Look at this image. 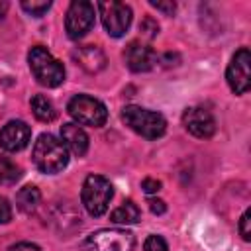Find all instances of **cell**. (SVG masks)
Listing matches in <instances>:
<instances>
[{"instance_id": "1", "label": "cell", "mask_w": 251, "mask_h": 251, "mask_svg": "<svg viewBox=\"0 0 251 251\" xmlns=\"http://www.w3.org/2000/svg\"><path fill=\"white\" fill-rule=\"evenodd\" d=\"M31 159H33V165L41 173L55 175V173H59L67 167L69 151L63 145V141L59 137H55L53 133H41L37 137V141L33 143Z\"/></svg>"}, {"instance_id": "2", "label": "cell", "mask_w": 251, "mask_h": 251, "mask_svg": "<svg viewBox=\"0 0 251 251\" xmlns=\"http://www.w3.org/2000/svg\"><path fill=\"white\" fill-rule=\"evenodd\" d=\"M27 63H29V71L33 73L35 80L47 88H55L59 84H63L65 80V67L59 59H55L47 47L43 45H35L29 49L27 53Z\"/></svg>"}, {"instance_id": "3", "label": "cell", "mask_w": 251, "mask_h": 251, "mask_svg": "<svg viewBox=\"0 0 251 251\" xmlns=\"http://www.w3.org/2000/svg\"><path fill=\"white\" fill-rule=\"evenodd\" d=\"M122 120L129 129H133L137 135L145 139H157L167 131V120L163 114L155 110H147L143 106L129 104L122 110Z\"/></svg>"}, {"instance_id": "4", "label": "cell", "mask_w": 251, "mask_h": 251, "mask_svg": "<svg viewBox=\"0 0 251 251\" xmlns=\"http://www.w3.org/2000/svg\"><path fill=\"white\" fill-rule=\"evenodd\" d=\"M135 235L120 227H102L86 235L80 243L82 251H133Z\"/></svg>"}, {"instance_id": "5", "label": "cell", "mask_w": 251, "mask_h": 251, "mask_svg": "<svg viewBox=\"0 0 251 251\" xmlns=\"http://www.w3.org/2000/svg\"><path fill=\"white\" fill-rule=\"evenodd\" d=\"M114 196V188L110 184V180L102 175H88L82 182V190H80V200L84 210L98 218L102 214H106L110 200Z\"/></svg>"}, {"instance_id": "6", "label": "cell", "mask_w": 251, "mask_h": 251, "mask_svg": "<svg viewBox=\"0 0 251 251\" xmlns=\"http://www.w3.org/2000/svg\"><path fill=\"white\" fill-rule=\"evenodd\" d=\"M67 112L76 124L90 126V127H100L108 120V110H106L104 102H100L98 98L88 96V94L73 96L67 104Z\"/></svg>"}, {"instance_id": "7", "label": "cell", "mask_w": 251, "mask_h": 251, "mask_svg": "<svg viewBox=\"0 0 251 251\" xmlns=\"http://www.w3.org/2000/svg\"><path fill=\"white\" fill-rule=\"evenodd\" d=\"M104 29L112 37H122L131 24V8L126 2H100L98 4Z\"/></svg>"}, {"instance_id": "8", "label": "cell", "mask_w": 251, "mask_h": 251, "mask_svg": "<svg viewBox=\"0 0 251 251\" xmlns=\"http://www.w3.org/2000/svg\"><path fill=\"white\" fill-rule=\"evenodd\" d=\"M94 25V4L88 0H75L65 16V29L71 39L84 37Z\"/></svg>"}, {"instance_id": "9", "label": "cell", "mask_w": 251, "mask_h": 251, "mask_svg": "<svg viewBox=\"0 0 251 251\" xmlns=\"http://www.w3.org/2000/svg\"><path fill=\"white\" fill-rule=\"evenodd\" d=\"M249 63H251V55L247 47H241L235 51V55L231 57L227 71H226V78L229 88L235 94H245L249 90Z\"/></svg>"}, {"instance_id": "10", "label": "cell", "mask_w": 251, "mask_h": 251, "mask_svg": "<svg viewBox=\"0 0 251 251\" xmlns=\"http://www.w3.org/2000/svg\"><path fill=\"white\" fill-rule=\"evenodd\" d=\"M182 124L186 131L198 139H208L216 133V120L210 110L202 106H190L182 114Z\"/></svg>"}, {"instance_id": "11", "label": "cell", "mask_w": 251, "mask_h": 251, "mask_svg": "<svg viewBox=\"0 0 251 251\" xmlns=\"http://www.w3.org/2000/svg\"><path fill=\"white\" fill-rule=\"evenodd\" d=\"M157 53L153 51V47H149L147 43L141 41H131L126 51H124V61L127 65L129 71L133 73H147L157 65Z\"/></svg>"}, {"instance_id": "12", "label": "cell", "mask_w": 251, "mask_h": 251, "mask_svg": "<svg viewBox=\"0 0 251 251\" xmlns=\"http://www.w3.org/2000/svg\"><path fill=\"white\" fill-rule=\"evenodd\" d=\"M29 139H31V129L22 120H10L0 129V147L8 153L22 151L24 147H27Z\"/></svg>"}, {"instance_id": "13", "label": "cell", "mask_w": 251, "mask_h": 251, "mask_svg": "<svg viewBox=\"0 0 251 251\" xmlns=\"http://www.w3.org/2000/svg\"><path fill=\"white\" fill-rule=\"evenodd\" d=\"M61 141L75 157H84L88 151V135L78 124H63L61 126Z\"/></svg>"}, {"instance_id": "14", "label": "cell", "mask_w": 251, "mask_h": 251, "mask_svg": "<svg viewBox=\"0 0 251 251\" xmlns=\"http://www.w3.org/2000/svg\"><path fill=\"white\" fill-rule=\"evenodd\" d=\"M73 57L86 73H98L106 65V55L96 45H82L73 53Z\"/></svg>"}, {"instance_id": "15", "label": "cell", "mask_w": 251, "mask_h": 251, "mask_svg": "<svg viewBox=\"0 0 251 251\" xmlns=\"http://www.w3.org/2000/svg\"><path fill=\"white\" fill-rule=\"evenodd\" d=\"M39 200H41V192H39V188L33 186V184H25V186L20 188L18 194H16V206H18V210H22L24 214L35 212V208L39 206Z\"/></svg>"}, {"instance_id": "16", "label": "cell", "mask_w": 251, "mask_h": 251, "mask_svg": "<svg viewBox=\"0 0 251 251\" xmlns=\"http://www.w3.org/2000/svg\"><path fill=\"white\" fill-rule=\"evenodd\" d=\"M141 218V210L137 208V204L133 200H127L124 204H120L112 214H110V220L114 224H120V226H129V224H137Z\"/></svg>"}, {"instance_id": "17", "label": "cell", "mask_w": 251, "mask_h": 251, "mask_svg": "<svg viewBox=\"0 0 251 251\" xmlns=\"http://www.w3.org/2000/svg\"><path fill=\"white\" fill-rule=\"evenodd\" d=\"M31 112L39 122H47V124L57 118V110H55L53 102L43 94H35L31 98Z\"/></svg>"}, {"instance_id": "18", "label": "cell", "mask_w": 251, "mask_h": 251, "mask_svg": "<svg viewBox=\"0 0 251 251\" xmlns=\"http://www.w3.org/2000/svg\"><path fill=\"white\" fill-rule=\"evenodd\" d=\"M22 176V169L16 161H12L10 157H0V184L2 186H12L20 180Z\"/></svg>"}, {"instance_id": "19", "label": "cell", "mask_w": 251, "mask_h": 251, "mask_svg": "<svg viewBox=\"0 0 251 251\" xmlns=\"http://www.w3.org/2000/svg\"><path fill=\"white\" fill-rule=\"evenodd\" d=\"M22 8H24L29 16L39 18V16H43V14L51 8V2H49V0H41V2H37V0H24V2H22Z\"/></svg>"}, {"instance_id": "20", "label": "cell", "mask_w": 251, "mask_h": 251, "mask_svg": "<svg viewBox=\"0 0 251 251\" xmlns=\"http://www.w3.org/2000/svg\"><path fill=\"white\" fill-rule=\"evenodd\" d=\"M143 251H169V245L161 235H149L143 243Z\"/></svg>"}, {"instance_id": "21", "label": "cell", "mask_w": 251, "mask_h": 251, "mask_svg": "<svg viewBox=\"0 0 251 251\" xmlns=\"http://www.w3.org/2000/svg\"><path fill=\"white\" fill-rule=\"evenodd\" d=\"M249 224H251V210L247 208L243 214H241V218H239V235L245 239V241H249L251 239V227H249Z\"/></svg>"}, {"instance_id": "22", "label": "cell", "mask_w": 251, "mask_h": 251, "mask_svg": "<svg viewBox=\"0 0 251 251\" xmlns=\"http://www.w3.org/2000/svg\"><path fill=\"white\" fill-rule=\"evenodd\" d=\"M10 220H12V206L4 196H0V224H8Z\"/></svg>"}, {"instance_id": "23", "label": "cell", "mask_w": 251, "mask_h": 251, "mask_svg": "<svg viewBox=\"0 0 251 251\" xmlns=\"http://www.w3.org/2000/svg\"><path fill=\"white\" fill-rule=\"evenodd\" d=\"M141 188H143L145 194H155V192L161 190V182L157 178H143L141 180Z\"/></svg>"}, {"instance_id": "24", "label": "cell", "mask_w": 251, "mask_h": 251, "mask_svg": "<svg viewBox=\"0 0 251 251\" xmlns=\"http://www.w3.org/2000/svg\"><path fill=\"white\" fill-rule=\"evenodd\" d=\"M139 29H141V31H145V35H147V37H153V35H157V33H159V25H157L151 18H145V20H143V24L139 25Z\"/></svg>"}, {"instance_id": "25", "label": "cell", "mask_w": 251, "mask_h": 251, "mask_svg": "<svg viewBox=\"0 0 251 251\" xmlns=\"http://www.w3.org/2000/svg\"><path fill=\"white\" fill-rule=\"evenodd\" d=\"M149 210L153 212V214H157V216H161V214H165L167 212V204L161 200V198H149Z\"/></svg>"}, {"instance_id": "26", "label": "cell", "mask_w": 251, "mask_h": 251, "mask_svg": "<svg viewBox=\"0 0 251 251\" xmlns=\"http://www.w3.org/2000/svg\"><path fill=\"white\" fill-rule=\"evenodd\" d=\"M151 6L157 8V10H161V12H165V14H169V16L176 10V4L175 2H155V0H151Z\"/></svg>"}, {"instance_id": "27", "label": "cell", "mask_w": 251, "mask_h": 251, "mask_svg": "<svg viewBox=\"0 0 251 251\" xmlns=\"http://www.w3.org/2000/svg\"><path fill=\"white\" fill-rule=\"evenodd\" d=\"M8 251H41L35 243H29V241H20L16 245H12Z\"/></svg>"}, {"instance_id": "28", "label": "cell", "mask_w": 251, "mask_h": 251, "mask_svg": "<svg viewBox=\"0 0 251 251\" xmlns=\"http://www.w3.org/2000/svg\"><path fill=\"white\" fill-rule=\"evenodd\" d=\"M6 10H8V4L6 2H0V18L6 14Z\"/></svg>"}]
</instances>
